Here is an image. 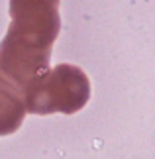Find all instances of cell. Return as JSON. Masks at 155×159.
Returning a JSON list of instances; mask_svg holds the SVG:
<instances>
[{"label":"cell","mask_w":155,"mask_h":159,"mask_svg":"<svg viewBox=\"0 0 155 159\" xmlns=\"http://www.w3.org/2000/svg\"><path fill=\"white\" fill-rule=\"evenodd\" d=\"M22 90L30 114H75L90 98V81L83 69L63 63L34 79Z\"/></svg>","instance_id":"2"},{"label":"cell","mask_w":155,"mask_h":159,"mask_svg":"<svg viewBox=\"0 0 155 159\" xmlns=\"http://www.w3.org/2000/svg\"><path fill=\"white\" fill-rule=\"evenodd\" d=\"M26 98L20 84H16L0 67V136L18 132L26 118Z\"/></svg>","instance_id":"3"},{"label":"cell","mask_w":155,"mask_h":159,"mask_svg":"<svg viewBox=\"0 0 155 159\" xmlns=\"http://www.w3.org/2000/svg\"><path fill=\"white\" fill-rule=\"evenodd\" d=\"M61 0H10L12 22L0 41V67L24 89L49 71L51 49L61 32Z\"/></svg>","instance_id":"1"}]
</instances>
